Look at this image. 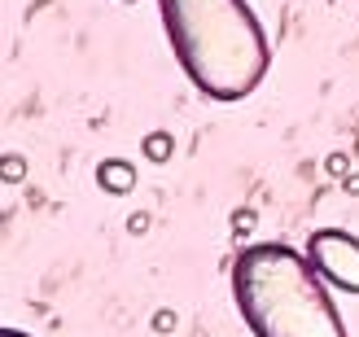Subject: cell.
I'll return each instance as SVG.
<instances>
[{
  "instance_id": "obj_1",
  "label": "cell",
  "mask_w": 359,
  "mask_h": 337,
  "mask_svg": "<svg viewBox=\"0 0 359 337\" xmlns=\"http://www.w3.org/2000/svg\"><path fill=\"white\" fill-rule=\"evenodd\" d=\"M167 44L210 101H245L272 66L267 31L245 0H158Z\"/></svg>"
},
{
  "instance_id": "obj_2",
  "label": "cell",
  "mask_w": 359,
  "mask_h": 337,
  "mask_svg": "<svg viewBox=\"0 0 359 337\" xmlns=\"http://www.w3.org/2000/svg\"><path fill=\"white\" fill-rule=\"evenodd\" d=\"M232 303L255 337H346L325 276L285 241H259L232 259Z\"/></svg>"
},
{
  "instance_id": "obj_3",
  "label": "cell",
  "mask_w": 359,
  "mask_h": 337,
  "mask_svg": "<svg viewBox=\"0 0 359 337\" xmlns=\"http://www.w3.org/2000/svg\"><path fill=\"white\" fill-rule=\"evenodd\" d=\"M307 259L311 268L325 276V285L359 294V237L342 228H316L307 237Z\"/></svg>"
},
{
  "instance_id": "obj_4",
  "label": "cell",
  "mask_w": 359,
  "mask_h": 337,
  "mask_svg": "<svg viewBox=\"0 0 359 337\" xmlns=\"http://www.w3.org/2000/svg\"><path fill=\"white\" fill-rule=\"evenodd\" d=\"M97 184L105 193H128L136 184V167L128 163V158H101L97 163Z\"/></svg>"
},
{
  "instance_id": "obj_5",
  "label": "cell",
  "mask_w": 359,
  "mask_h": 337,
  "mask_svg": "<svg viewBox=\"0 0 359 337\" xmlns=\"http://www.w3.org/2000/svg\"><path fill=\"white\" fill-rule=\"evenodd\" d=\"M145 158H149V163H167V158H171V136L167 132H149L145 136Z\"/></svg>"
},
{
  "instance_id": "obj_6",
  "label": "cell",
  "mask_w": 359,
  "mask_h": 337,
  "mask_svg": "<svg viewBox=\"0 0 359 337\" xmlns=\"http://www.w3.org/2000/svg\"><path fill=\"white\" fill-rule=\"evenodd\" d=\"M171 324H175L171 311H158V315H154V329H158V333H171Z\"/></svg>"
},
{
  "instance_id": "obj_7",
  "label": "cell",
  "mask_w": 359,
  "mask_h": 337,
  "mask_svg": "<svg viewBox=\"0 0 359 337\" xmlns=\"http://www.w3.org/2000/svg\"><path fill=\"white\" fill-rule=\"evenodd\" d=\"M232 228H237V233H250V228H255V215H250V210H241V215L232 219Z\"/></svg>"
},
{
  "instance_id": "obj_8",
  "label": "cell",
  "mask_w": 359,
  "mask_h": 337,
  "mask_svg": "<svg viewBox=\"0 0 359 337\" xmlns=\"http://www.w3.org/2000/svg\"><path fill=\"white\" fill-rule=\"evenodd\" d=\"M0 337H31V333H22V329H0Z\"/></svg>"
},
{
  "instance_id": "obj_9",
  "label": "cell",
  "mask_w": 359,
  "mask_h": 337,
  "mask_svg": "<svg viewBox=\"0 0 359 337\" xmlns=\"http://www.w3.org/2000/svg\"><path fill=\"white\" fill-rule=\"evenodd\" d=\"M128 5H136V0H128Z\"/></svg>"
}]
</instances>
